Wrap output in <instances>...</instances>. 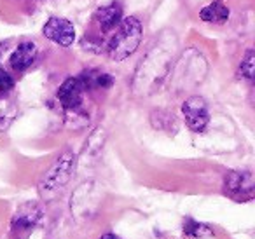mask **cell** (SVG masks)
I'll return each mask as SVG.
<instances>
[{"instance_id": "obj_1", "label": "cell", "mask_w": 255, "mask_h": 239, "mask_svg": "<svg viewBox=\"0 0 255 239\" xmlns=\"http://www.w3.org/2000/svg\"><path fill=\"white\" fill-rule=\"evenodd\" d=\"M168 44L159 42V46H156V49L150 51L145 60L142 61L135 75V82H133L135 93L143 96L152 95L161 86V82L166 79L171 63V51Z\"/></svg>"}, {"instance_id": "obj_2", "label": "cell", "mask_w": 255, "mask_h": 239, "mask_svg": "<svg viewBox=\"0 0 255 239\" xmlns=\"http://www.w3.org/2000/svg\"><path fill=\"white\" fill-rule=\"evenodd\" d=\"M74 169H75V155L70 150L61 152L56 157V161L51 164V168L39 180L37 190H39L40 199L46 201V203L56 199L63 192L67 183L70 182L72 175H74Z\"/></svg>"}, {"instance_id": "obj_3", "label": "cell", "mask_w": 255, "mask_h": 239, "mask_svg": "<svg viewBox=\"0 0 255 239\" xmlns=\"http://www.w3.org/2000/svg\"><path fill=\"white\" fill-rule=\"evenodd\" d=\"M142 23H140L138 18L129 16V18L121 19V23L116 28V33L107 44L109 56L114 61H123L128 56H131L142 42Z\"/></svg>"}, {"instance_id": "obj_4", "label": "cell", "mask_w": 255, "mask_h": 239, "mask_svg": "<svg viewBox=\"0 0 255 239\" xmlns=\"http://www.w3.org/2000/svg\"><path fill=\"white\" fill-rule=\"evenodd\" d=\"M102 206V189L95 182H84L75 189L70 199L72 217L77 222H88L98 215Z\"/></svg>"}, {"instance_id": "obj_5", "label": "cell", "mask_w": 255, "mask_h": 239, "mask_svg": "<svg viewBox=\"0 0 255 239\" xmlns=\"http://www.w3.org/2000/svg\"><path fill=\"white\" fill-rule=\"evenodd\" d=\"M42 215V208H40L39 203H26L23 206H19L11 220L12 238L18 236V239H28L33 229L39 225Z\"/></svg>"}, {"instance_id": "obj_6", "label": "cell", "mask_w": 255, "mask_h": 239, "mask_svg": "<svg viewBox=\"0 0 255 239\" xmlns=\"http://www.w3.org/2000/svg\"><path fill=\"white\" fill-rule=\"evenodd\" d=\"M224 192L238 203L254 199L255 180L250 171H231L224 176Z\"/></svg>"}, {"instance_id": "obj_7", "label": "cell", "mask_w": 255, "mask_h": 239, "mask_svg": "<svg viewBox=\"0 0 255 239\" xmlns=\"http://www.w3.org/2000/svg\"><path fill=\"white\" fill-rule=\"evenodd\" d=\"M182 114L185 117V124L194 133H203L210 122V110L201 96H191L182 103Z\"/></svg>"}, {"instance_id": "obj_8", "label": "cell", "mask_w": 255, "mask_h": 239, "mask_svg": "<svg viewBox=\"0 0 255 239\" xmlns=\"http://www.w3.org/2000/svg\"><path fill=\"white\" fill-rule=\"evenodd\" d=\"M84 84L79 77H70L60 86L56 93V98L60 100L61 107L67 112H77L82 105V98H84Z\"/></svg>"}, {"instance_id": "obj_9", "label": "cell", "mask_w": 255, "mask_h": 239, "mask_svg": "<svg viewBox=\"0 0 255 239\" xmlns=\"http://www.w3.org/2000/svg\"><path fill=\"white\" fill-rule=\"evenodd\" d=\"M44 35H46V39H49L51 42L58 44V46L68 47L75 40V28L68 19L49 18L46 25H44Z\"/></svg>"}, {"instance_id": "obj_10", "label": "cell", "mask_w": 255, "mask_h": 239, "mask_svg": "<svg viewBox=\"0 0 255 239\" xmlns=\"http://www.w3.org/2000/svg\"><path fill=\"white\" fill-rule=\"evenodd\" d=\"M121 19H123V7H121V4H117V2L103 5V7H100L98 11L95 12V21L98 23L100 30H102L103 33L116 30L117 25L121 23Z\"/></svg>"}, {"instance_id": "obj_11", "label": "cell", "mask_w": 255, "mask_h": 239, "mask_svg": "<svg viewBox=\"0 0 255 239\" xmlns=\"http://www.w3.org/2000/svg\"><path fill=\"white\" fill-rule=\"evenodd\" d=\"M37 58V46L33 42H21L14 49V53L9 58V65L12 67V70L16 72H25L28 67H32V63Z\"/></svg>"}, {"instance_id": "obj_12", "label": "cell", "mask_w": 255, "mask_h": 239, "mask_svg": "<svg viewBox=\"0 0 255 239\" xmlns=\"http://www.w3.org/2000/svg\"><path fill=\"white\" fill-rule=\"evenodd\" d=\"M105 141H107L105 129H103V127H96V129L89 134V138L86 140L84 148H82V154H81L82 162H86V164H91L93 161H96V159L102 155Z\"/></svg>"}, {"instance_id": "obj_13", "label": "cell", "mask_w": 255, "mask_h": 239, "mask_svg": "<svg viewBox=\"0 0 255 239\" xmlns=\"http://www.w3.org/2000/svg\"><path fill=\"white\" fill-rule=\"evenodd\" d=\"M199 18L206 23H219V25H222V23H226L229 19V9L222 2H212L210 5L201 9Z\"/></svg>"}, {"instance_id": "obj_14", "label": "cell", "mask_w": 255, "mask_h": 239, "mask_svg": "<svg viewBox=\"0 0 255 239\" xmlns=\"http://www.w3.org/2000/svg\"><path fill=\"white\" fill-rule=\"evenodd\" d=\"M184 232L191 238H199V239H206V238H212L213 231L212 227L205 224H199V222L192 220V218H187L184 222Z\"/></svg>"}, {"instance_id": "obj_15", "label": "cell", "mask_w": 255, "mask_h": 239, "mask_svg": "<svg viewBox=\"0 0 255 239\" xmlns=\"http://www.w3.org/2000/svg\"><path fill=\"white\" fill-rule=\"evenodd\" d=\"M240 75L248 82L254 81V75H255V53L252 49H248L247 54H245V58L241 60Z\"/></svg>"}, {"instance_id": "obj_16", "label": "cell", "mask_w": 255, "mask_h": 239, "mask_svg": "<svg viewBox=\"0 0 255 239\" xmlns=\"http://www.w3.org/2000/svg\"><path fill=\"white\" fill-rule=\"evenodd\" d=\"M150 120H152V126L156 127V129H168L166 124L175 122V117H173V114H168V112H163V110H157V112H152V116H150Z\"/></svg>"}, {"instance_id": "obj_17", "label": "cell", "mask_w": 255, "mask_h": 239, "mask_svg": "<svg viewBox=\"0 0 255 239\" xmlns=\"http://www.w3.org/2000/svg\"><path fill=\"white\" fill-rule=\"evenodd\" d=\"M12 88H14V79L4 68H0V93H7Z\"/></svg>"}, {"instance_id": "obj_18", "label": "cell", "mask_w": 255, "mask_h": 239, "mask_svg": "<svg viewBox=\"0 0 255 239\" xmlns=\"http://www.w3.org/2000/svg\"><path fill=\"white\" fill-rule=\"evenodd\" d=\"M100 239H121L119 236H116V234H105V236H102Z\"/></svg>"}]
</instances>
